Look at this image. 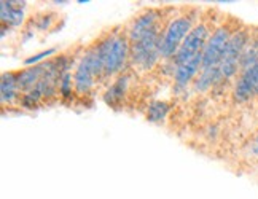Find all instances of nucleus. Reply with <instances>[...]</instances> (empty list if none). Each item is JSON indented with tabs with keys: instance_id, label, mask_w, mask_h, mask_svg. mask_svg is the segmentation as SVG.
Wrapping results in <instances>:
<instances>
[{
	"instance_id": "obj_4",
	"label": "nucleus",
	"mask_w": 258,
	"mask_h": 199,
	"mask_svg": "<svg viewBox=\"0 0 258 199\" xmlns=\"http://www.w3.org/2000/svg\"><path fill=\"white\" fill-rule=\"evenodd\" d=\"M234 32H231L230 26H220L217 31L211 35L204 51H203V69H214L218 67L226 51V46L230 43V38Z\"/></svg>"
},
{
	"instance_id": "obj_3",
	"label": "nucleus",
	"mask_w": 258,
	"mask_h": 199,
	"mask_svg": "<svg viewBox=\"0 0 258 199\" xmlns=\"http://www.w3.org/2000/svg\"><path fill=\"white\" fill-rule=\"evenodd\" d=\"M104 53V74L113 75L124 65L129 54V43L124 35H115L101 43Z\"/></svg>"
},
{
	"instance_id": "obj_7",
	"label": "nucleus",
	"mask_w": 258,
	"mask_h": 199,
	"mask_svg": "<svg viewBox=\"0 0 258 199\" xmlns=\"http://www.w3.org/2000/svg\"><path fill=\"white\" fill-rule=\"evenodd\" d=\"M156 13L148 12L145 15H141L139 18L134 19V24L129 29V42L136 43L147 34H150L152 31L156 29Z\"/></svg>"
},
{
	"instance_id": "obj_6",
	"label": "nucleus",
	"mask_w": 258,
	"mask_h": 199,
	"mask_svg": "<svg viewBox=\"0 0 258 199\" xmlns=\"http://www.w3.org/2000/svg\"><path fill=\"white\" fill-rule=\"evenodd\" d=\"M258 80V65L249 67L242 71V75L239 77L234 88V96L236 101L244 102L247 99H250L255 94V85Z\"/></svg>"
},
{
	"instance_id": "obj_2",
	"label": "nucleus",
	"mask_w": 258,
	"mask_h": 199,
	"mask_svg": "<svg viewBox=\"0 0 258 199\" xmlns=\"http://www.w3.org/2000/svg\"><path fill=\"white\" fill-rule=\"evenodd\" d=\"M249 42H250V35L247 29H239V31H236L233 34V37L230 38V43L226 46L222 62L218 65L220 67L222 77L231 78L237 72V69L241 67L242 54L245 51L247 45H249Z\"/></svg>"
},
{
	"instance_id": "obj_5",
	"label": "nucleus",
	"mask_w": 258,
	"mask_h": 199,
	"mask_svg": "<svg viewBox=\"0 0 258 199\" xmlns=\"http://www.w3.org/2000/svg\"><path fill=\"white\" fill-rule=\"evenodd\" d=\"M209 38L211 37H209V27H207V24L201 23V24L195 26L191 29V32L188 34L186 38L183 40L180 48H178L177 54L174 56L175 65L182 64V62L188 61V59L198 56V54H203L207 42H209Z\"/></svg>"
},
{
	"instance_id": "obj_13",
	"label": "nucleus",
	"mask_w": 258,
	"mask_h": 199,
	"mask_svg": "<svg viewBox=\"0 0 258 199\" xmlns=\"http://www.w3.org/2000/svg\"><path fill=\"white\" fill-rule=\"evenodd\" d=\"M253 150L258 153V136H256V141H255V147H253Z\"/></svg>"
},
{
	"instance_id": "obj_14",
	"label": "nucleus",
	"mask_w": 258,
	"mask_h": 199,
	"mask_svg": "<svg viewBox=\"0 0 258 199\" xmlns=\"http://www.w3.org/2000/svg\"><path fill=\"white\" fill-rule=\"evenodd\" d=\"M255 96H258V80H256V85H255Z\"/></svg>"
},
{
	"instance_id": "obj_9",
	"label": "nucleus",
	"mask_w": 258,
	"mask_h": 199,
	"mask_svg": "<svg viewBox=\"0 0 258 199\" xmlns=\"http://www.w3.org/2000/svg\"><path fill=\"white\" fill-rule=\"evenodd\" d=\"M45 74V64L29 67L18 74V89H31L38 85Z\"/></svg>"
},
{
	"instance_id": "obj_8",
	"label": "nucleus",
	"mask_w": 258,
	"mask_h": 199,
	"mask_svg": "<svg viewBox=\"0 0 258 199\" xmlns=\"http://www.w3.org/2000/svg\"><path fill=\"white\" fill-rule=\"evenodd\" d=\"M200 67H203V54H198L191 59H188V61L182 62L175 65V82L177 85H186L190 80L195 77V74L200 71Z\"/></svg>"
},
{
	"instance_id": "obj_11",
	"label": "nucleus",
	"mask_w": 258,
	"mask_h": 199,
	"mask_svg": "<svg viewBox=\"0 0 258 199\" xmlns=\"http://www.w3.org/2000/svg\"><path fill=\"white\" fill-rule=\"evenodd\" d=\"M166 112H167V105L164 102H155L150 105V108H148V119L158 121V119L164 118Z\"/></svg>"
},
{
	"instance_id": "obj_12",
	"label": "nucleus",
	"mask_w": 258,
	"mask_h": 199,
	"mask_svg": "<svg viewBox=\"0 0 258 199\" xmlns=\"http://www.w3.org/2000/svg\"><path fill=\"white\" fill-rule=\"evenodd\" d=\"M53 51H54V49H48V51H43V53L37 54V56H32V57H29L27 61H26V64H32V62H37L38 59H42V57H45V56H48V54H51Z\"/></svg>"
},
{
	"instance_id": "obj_10",
	"label": "nucleus",
	"mask_w": 258,
	"mask_h": 199,
	"mask_svg": "<svg viewBox=\"0 0 258 199\" xmlns=\"http://www.w3.org/2000/svg\"><path fill=\"white\" fill-rule=\"evenodd\" d=\"M18 89V74H4L2 75V102L12 101Z\"/></svg>"
},
{
	"instance_id": "obj_1",
	"label": "nucleus",
	"mask_w": 258,
	"mask_h": 199,
	"mask_svg": "<svg viewBox=\"0 0 258 199\" xmlns=\"http://www.w3.org/2000/svg\"><path fill=\"white\" fill-rule=\"evenodd\" d=\"M193 29V16L182 15L175 19H172L171 24L167 26L166 32L161 38V56L171 57L177 54L178 48L183 43L186 35L191 32Z\"/></svg>"
}]
</instances>
